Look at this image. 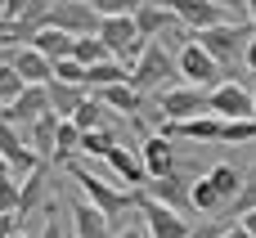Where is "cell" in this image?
<instances>
[{
    "label": "cell",
    "mask_w": 256,
    "mask_h": 238,
    "mask_svg": "<svg viewBox=\"0 0 256 238\" xmlns=\"http://www.w3.org/2000/svg\"><path fill=\"white\" fill-rule=\"evenodd\" d=\"M135 216L144 220V230L148 238H189V220H184V212H176V207H162L158 198H148L144 189H135Z\"/></svg>",
    "instance_id": "4"
},
{
    "label": "cell",
    "mask_w": 256,
    "mask_h": 238,
    "mask_svg": "<svg viewBox=\"0 0 256 238\" xmlns=\"http://www.w3.org/2000/svg\"><path fill=\"white\" fill-rule=\"evenodd\" d=\"M22 148H27V144H22V135H18V126L0 117V162H14V158H18Z\"/></svg>",
    "instance_id": "32"
},
{
    "label": "cell",
    "mask_w": 256,
    "mask_h": 238,
    "mask_svg": "<svg viewBox=\"0 0 256 238\" xmlns=\"http://www.w3.org/2000/svg\"><path fill=\"white\" fill-rule=\"evenodd\" d=\"M207 176H212V184H216V194H220V202H225V212H230V207H234V198L243 194L248 171H238V166H230V162H216Z\"/></svg>",
    "instance_id": "23"
},
{
    "label": "cell",
    "mask_w": 256,
    "mask_h": 238,
    "mask_svg": "<svg viewBox=\"0 0 256 238\" xmlns=\"http://www.w3.org/2000/svg\"><path fill=\"white\" fill-rule=\"evenodd\" d=\"M27 9H32V0H9V9H4V18L14 22V18H22Z\"/></svg>",
    "instance_id": "40"
},
{
    "label": "cell",
    "mask_w": 256,
    "mask_h": 238,
    "mask_svg": "<svg viewBox=\"0 0 256 238\" xmlns=\"http://www.w3.org/2000/svg\"><path fill=\"white\" fill-rule=\"evenodd\" d=\"M72 58H76V63H86V68H94V63H108L112 54H108V45H104L99 36H76Z\"/></svg>",
    "instance_id": "29"
},
{
    "label": "cell",
    "mask_w": 256,
    "mask_h": 238,
    "mask_svg": "<svg viewBox=\"0 0 256 238\" xmlns=\"http://www.w3.org/2000/svg\"><path fill=\"white\" fill-rule=\"evenodd\" d=\"M112 148H117V126H99V130L81 135V153L86 158H108Z\"/></svg>",
    "instance_id": "28"
},
{
    "label": "cell",
    "mask_w": 256,
    "mask_h": 238,
    "mask_svg": "<svg viewBox=\"0 0 256 238\" xmlns=\"http://www.w3.org/2000/svg\"><path fill=\"white\" fill-rule=\"evenodd\" d=\"M50 27H58V32H68V36H99V14H94L86 0H54Z\"/></svg>",
    "instance_id": "9"
},
{
    "label": "cell",
    "mask_w": 256,
    "mask_h": 238,
    "mask_svg": "<svg viewBox=\"0 0 256 238\" xmlns=\"http://www.w3.org/2000/svg\"><path fill=\"white\" fill-rule=\"evenodd\" d=\"M50 194V166H36L27 180H22V189H18V216H32V212H45V198Z\"/></svg>",
    "instance_id": "19"
},
{
    "label": "cell",
    "mask_w": 256,
    "mask_h": 238,
    "mask_svg": "<svg viewBox=\"0 0 256 238\" xmlns=\"http://www.w3.org/2000/svg\"><path fill=\"white\" fill-rule=\"evenodd\" d=\"M122 81H130V68H126L122 58H108V63L86 68V90H90V94H99V90H108V86H122Z\"/></svg>",
    "instance_id": "22"
},
{
    "label": "cell",
    "mask_w": 256,
    "mask_h": 238,
    "mask_svg": "<svg viewBox=\"0 0 256 238\" xmlns=\"http://www.w3.org/2000/svg\"><path fill=\"white\" fill-rule=\"evenodd\" d=\"M252 22L248 18H230V22H220V27H207V32H198L194 40L220 63V68H230L234 58H243L248 54V40H252Z\"/></svg>",
    "instance_id": "3"
},
{
    "label": "cell",
    "mask_w": 256,
    "mask_h": 238,
    "mask_svg": "<svg viewBox=\"0 0 256 238\" xmlns=\"http://www.w3.org/2000/svg\"><path fill=\"white\" fill-rule=\"evenodd\" d=\"M0 63H4V58H0Z\"/></svg>",
    "instance_id": "50"
},
{
    "label": "cell",
    "mask_w": 256,
    "mask_h": 238,
    "mask_svg": "<svg viewBox=\"0 0 256 238\" xmlns=\"http://www.w3.org/2000/svg\"><path fill=\"white\" fill-rule=\"evenodd\" d=\"M45 112H50V90H45V86H27L9 108H0V117L14 122V126H32V122L45 117Z\"/></svg>",
    "instance_id": "11"
},
{
    "label": "cell",
    "mask_w": 256,
    "mask_h": 238,
    "mask_svg": "<svg viewBox=\"0 0 256 238\" xmlns=\"http://www.w3.org/2000/svg\"><path fill=\"white\" fill-rule=\"evenodd\" d=\"M180 18L166 9V4H158V0H140V9H135V27H140V36L144 40H158L162 32H171Z\"/></svg>",
    "instance_id": "16"
},
{
    "label": "cell",
    "mask_w": 256,
    "mask_h": 238,
    "mask_svg": "<svg viewBox=\"0 0 256 238\" xmlns=\"http://www.w3.org/2000/svg\"><path fill=\"white\" fill-rule=\"evenodd\" d=\"M54 76H58V81H68V86H81V90H86V63H76V58L54 63Z\"/></svg>",
    "instance_id": "36"
},
{
    "label": "cell",
    "mask_w": 256,
    "mask_h": 238,
    "mask_svg": "<svg viewBox=\"0 0 256 238\" xmlns=\"http://www.w3.org/2000/svg\"><path fill=\"white\" fill-rule=\"evenodd\" d=\"M176 63H180V76H184V86L212 90V86H220V81H225V76H220L225 68H220V63H216V58H212V54L198 45V40H189V45L176 54Z\"/></svg>",
    "instance_id": "6"
},
{
    "label": "cell",
    "mask_w": 256,
    "mask_h": 238,
    "mask_svg": "<svg viewBox=\"0 0 256 238\" xmlns=\"http://www.w3.org/2000/svg\"><path fill=\"white\" fill-rule=\"evenodd\" d=\"M248 212H256V166L248 171V180H243V194L234 198V207L225 212L230 220H238V216H248Z\"/></svg>",
    "instance_id": "33"
},
{
    "label": "cell",
    "mask_w": 256,
    "mask_h": 238,
    "mask_svg": "<svg viewBox=\"0 0 256 238\" xmlns=\"http://www.w3.org/2000/svg\"><path fill=\"white\" fill-rule=\"evenodd\" d=\"M189 202H194V212H202V216H216V212H225V202H220V194H216L212 176H198V180L189 184Z\"/></svg>",
    "instance_id": "25"
},
{
    "label": "cell",
    "mask_w": 256,
    "mask_h": 238,
    "mask_svg": "<svg viewBox=\"0 0 256 238\" xmlns=\"http://www.w3.org/2000/svg\"><path fill=\"white\" fill-rule=\"evenodd\" d=\"M220 4H225V9H234V14H238V9L248 14V0H220Z\"/></svg>",
    "instance_id": "44"
},
{
    "label": "cell",
    "mask_w": 256,
    "mask_h": 238,
    "mask_svg": "<svg viewBox=\"0 0 256 238\" xmlns=\"http://www.w3.org/2000/svg\"><path fill=\"white\" fill-rule=\"evenodd\" d=\"M45 90H50V112H58L63 122H72V117H76V108H81V104H86V94H90V90L68 86V81H58V76H54Z\"/></svg>",
    "instance_id": "20"
},
{
    "label": "cell",
    "mask_w": 256,
    "mask_h": 238,
    "mask_svg": "<svg viewBox=\"0 0 256 238\" xmlns=\"http://www.w3.org/2000/svg\"><path fill=\"white\" fill-rule=\"evenodd\" d=\"M72 45H76V36H68V32H58V27H45V32H36V40H32V50H40L50 63L72 58Z\"/></svg>",
    "instance_id": "24"
},
{
    "label": "cell",
    "mask_w": 256,
    "mask_h": 238,
    "mask_svg": "<svg viewBox=\"0 0 256 238\" xmlns=\"http://www.w3.org/2000/svg\"><path fill=\"white\" fill-rule=\"evenodd\" d=\"M72 122H76V130H81V135H86V130H99V126H112L108 108H104L94 94H86V104L76 108V117H72Z\"/></svg>",
    "instance_id": "27"
},
{
    "label": "cell",
    "mask_w": 256,
    "mask_h": 238,
    "mask_svg": "<svg viewBox=\"0 0 256 238\" xmlns=\"http://www.w3.org/2000/svg\"><path fill=\"white\" fill-rule=\"evenodd\" d=\"M202 112H207V90H198V86H166L158 94V126L189 122V117H202Z\"/></svg>",
    "instance_id": "5"
},
{
    "label": "cell",
    "mask_w": 256,
    "mask_h": 238,
    "mask_svg": "<svg viewBox=\"0 0 256 238\" xmlns=\"http://www.w3.org/2000/svg\"><path fill=\"white\" fill-rule=\"evenodd\" d=\"M68 212H72V230H76V238H117L112 220H108L94 202L72 198V202H68Z\"/></svg>",
    "instance_id": "12"
},
{
    "label": "cell",
    "mask_w": 256,
    "mask_h": 238,
    "mask_svg": "<svg viewBox=\"0 0 256 238\" xmlns=\"http://www.w3.org/2000/svg\"><path fill=\"white\" fill-rule=\"evenodd\" d=\"M220 144H256V117L225 122V135H220Z\"/></svg>",
    "instance_id": "34"
},
{
    "label": "cell",
    "mask_w": 256,
    "mask_h": 238,
    "mask_svg": "<svg viewBox=\"0 0 256 238\" xmlns=\"http://www.w3.org/2000/svg\"><path fill=\"white\" fill-rule=\"evenodd\" d=\"M72 153H81V130H76V122H63V126H58V144H54V158L68 166V162H72Z\"/></svg>",
    "instance_id": "30"
},
{
    "label": "cell",
    "mask_w": 256,
    "mask_h": 238,
    "mask_svg": "<svg viewBox=\"0 0 256 238\" xmlns=\"http://www.w3.org/2000/svg\"><path fill=\"white\" fill-rule=\"evenodd\" d=\"M4 9H9V0H0V18H4Z\"/></svg>",
    "instance_id": "47"
},
{
    "label": "cell",
    "mask_w": 256,
    "mask_h": 238,
    "mask_svg": "<svg viewBox=\"0 0 256 238\" xmlns=\"http://www.w3.org/2000/svg\"><path fill=\"white\" fill-rule=\"evenodd\" d=\"M68 171H72V180H76L81 198H86V202H94V207L112 220V230H122V216H126V212H135V194H126L122 184H108V180L90 176L81 162H68Z\"/></svg>",
    "instance_id": "1"
},
{
    "label": "cell",
    "mask_w": 256,
    "mask_h": 238,
    "mask_svg": "<svg viewBox=\"0 0 256 238\" xmlns=\"http://www.w3.org/2000/svg\"><path fill=\"white\" fill-rule=\"evenodd\" d=\"M252 117H256V90H252Z\"/></svg>",
    "instance_id": "48"
},
{
    "label": "cell",
    "mask_w": 256,
    "mask_h": 238,
    "mask_svg": "<svg viewBox=\"0 0 256 238\" xmlns=\"http://www.w3.org/2000/svg\"><path fill=\"white\" fill-rule=\"evenodd\" d=\"M58 126H63V117L58 112H45V117H36L32 126H27V148L32 153H54V144H58Z\"/></svg>",
    "instance_id": "21"
},
{
    "label": "cell",
    "mask_w": 256,
    "mask_h": 238,
    "mask_svg": "<svg viewBox=\"0 0 256 238\" xmlns=\"http://www.w3.org/2000/svg\"><path fill=\"white\" fill-rule=\"evenodd\" d=\"M104 162L117 171V180H122V189H126V194H135V189H144V184H148V171H144V162H140V148H122V144H117Z\"/></svg>",
    "instance_id": "14"
},
{
    "label": "cell",
    "mask_w": 256,
    "mask_h": 238,
    "mask_svg": "<svg viewBox=\"0 0 256 238\" xmlns=\"http://www.w3.org/2000/svg\"><path fill=\"white\" fill-rule=\"evenodd\" d=\"M72 220V212L68 207H58L54 198L45 202V225H40V238H76V230L68 225Z\"/></svg>",
    "instance_id": "26"
},
{
    "label": "cell",
    "mask_w": 256,
    "mask_h": 238,
    "mask_svg": "<svg viewBox=\"0 0 256 238\" xmlns=\"http://www.w3.org/2000/svg\"><path fill=\"white\" fill-rule=\"evenodd\" d=\"M207 112L220 122H243L252 117V90H243L238 81H220L207 90Z\"/></svg>",
    "instance_id": "8"
},
{
    "label": "cell",
    "mask_w": 256,
    "mask_h": 238,
    "mask_svg": "<svg viewBox=\"0 0 256 238\" xmlns=\"http://www.w3.org/2000/svg\"><path fill=\"white\" fill-rule=\"evenodd\" d=\"M220 238H252V234H248V230H243L238 220H230V225H225V234H220Z\"/></svg>",
    "instance_id": "41"
},
{
    "label": "cell",
    "mask_w": 256,
    "mask_h": 238,
    "mask_svg": "<svg viewBox=\"0 0 256 238\" xmlns=\"http://www.w3.org/2000/svg\"><path fill=\"white\" fill-rule=\"evenodd\" d=\"M22 234V216L18 212H0V238H14Z\"/></svg>",
    "instance_id": "38"
},
{
    "label": "cell",
    "mask_w": 256,
    "mask_h": 238,
    "mask_svg": "<svg viewBox=\"0 0 256 238\" xmlns=\"http://www.w3.org/2000/svg\"><path fill=\"white\" fill-rule=\"evenodd\" d=\"M4 36H9V18H0V40H4Z\"/></svg>",
    "instance_id": "46"
},
{
    "label": "cell",
    "mask_w": 256,
    "mask_h": 238,
    "mask_svg": "<svg viewBox=\"0 0 256 238\" xmlns=\"http://www.w3.org/2000/svg\"><path fill=\"white\" fill-rule=\"evenodd\" d=\"M117 238H148V230H144V220H126L117 230Z\"/></svg>",
    "instance_id": "39"
},
{
    "label": "cell",
    "mask_w": 256,
    "mask_h": 238,
    "mask_svg": "<svg viewBox=\"0 0 256 238\" xmlns=\"http://www.w3.org/2000/svg\"><path fill=\"white\" fill-rule=\"evenodd\" d=\"M162 135H180V140H198V144H220L225 122L212 117V112H202V117H189V122H166Z\"/></svg>",
    "instance_id": "13"
},
{
    "label": "cell",
    "mask_w": 256,
    "mask_h": 238,
    "mask_svg": "<svg viewBox=\"0 0 256 238\" xmlns=\"http://www.w3.org/2000/svg\"><path fill=\"white\" fill-rule=\"evenodd\" d=\"M225 225H230V220H198V225L189 230V238H220Z\"/></svg>",
    "instance_id": "37"
},
{
    "label": "cell",
    "mask_w": 256,
    "mask_h": 238,
    "mask_svg": "<svg viewBox=\"0 0 256 238\" xmlns=\"http://www.w3.org/2000/svg\"><path fill=\"white\" fill-rule=\"evenodd\" d=\"M243 63H248V72H252V76H256V36H252V40H248V54H243Z\"/></svg>",
    "instance_id": "42"
},
{
    "label": "cell",
    "mask_w": 256,
    "mask_h": 238,
    "mask_svg": "<svg viewBox=\"0 0 256 238\" xmlns=\"http://www.w3.org/2000/svg\"><path fill=\"white\" fill-rule=\"evenodd\" d=\"M14 238H27V234H14Z\"/></svg>",
    "instance_id": "49"
},
{
    "label": "cell",
    "mask_w": 256,
    "mask_h": 238,
    "mask_svg": "<svg viewBox=\"0 0 256 238\" xmlns=\"http://www.w3.org/2000/svg\"><path fill=\"white\" fill-rule=\"evenodd\" d=\"M171 76H180V63H176V54L166 50V45H158V40H148L144 45V54L135 58V68H130V86L140 90V94H162L166 90V81Z\"/></svg>",
    "instance_id": "2"
},
{
    "label": "cell",
    "mask_w": 256,
    "mask_h": 238,
    "mask_svg": "<svg viewBox=\"0 0 256 238\" xmlns=\"http://www.w3.org/2000/svg\"><path fill=\"white\" fill-rule=\"evenodd\" d=\"M22 90H27V81L18 76V68L14 63H0V108H9Z\"/></svg>",
    "instance_id": "31"
},
{
    "label": "cell",
    "mask_w": 256,
    "mask_h": 238,
    "mask_svg": "<svg viewBox=\"0 0 256 238\" xmlns=\"http://www.w3.org/2000/svg\"><path fill=\"white\" fill-rule=\"evenodd\" d=\"M189 184L194 180H184L180 171L176 176H166V180H148V198H158L162 207H176V212H194V202H189Z\"/></svg>",
    "instance_id": "18"
},
{
    "label": "cell",
    "mask_w": 256,
    "mask_h": 238,
    "mask_svg": "<svg viewBox=\"0 0 256 238\" xmlns=\"http://www.w3.org/2000/svg\"><path fill=\"white\" fill-rule=\"evenodd\" d=\"M99 18H117V14H135L140 9V0H86Z\"/></svg>",
    "instance_id": "35"
},
{
    "label": "cell",
    "mask_w": 256,
    "mask_h": 238,
    "mask_svg": "<svg viewBox=\"0 0 256 238\" xmlns=\"http://www.w3.org/2000/svg\"><path fill=\"white\" fill-rule=\"evenodd\" d=\"M158 4H166L194 36L198 32H207V27H220V22H230V9L220 4V0H158Z\"/></svg>",
    "instance_id": "7"
},
{
    "label": "cell",
    "mask_w": 256,
    "mask_h": 238,
    "mask_svg": "<svg viewBox=\"0 0 256 238\" xmlns=\"http://www.w3.org/2000/svg\"><path fill=\"white\" fill-rule=\"evenodd\" d=\"M248 22H252V32H256V0H248Z\"/></svg>",
    "instance_id": "45"
},
{
    "label": "cell",
    "mask_w": 256,
    "mask_h": 238,
    "mask_svg": "<svg viewBox=\"0 0 256 238\" xmlns=\"http://www.w3.org/2000/svg\"><path fill=\"white\" fill-rule=\"evenodd\" d=\"M108 112H122V117H130L135 126H140V108H144V94L130 86V81H122V86H108V90H99L94 94Z\"/></svg>",
    "instance_id": "17"
},
{
    "label": "cell",
    "mask_w": 256,
    "mask_h": 238,
    "mask_svg": "<svg viewBox=\"0 0 256 238\" xmlns=\"http://www.w3.org/2000/svg\"><path fill=\"white\" fill-rule=\"evenodd\" d=\"M4 63H14V68H18V76H22L27 86H50V81H54V63H50L40 50H32V45L14 50Z\"/></svg>",
    "instance_id": "15"
},
{
    "label": "cell",
    "mask_w": 256,
    "mask_h": 238,
    "mask_svg": "<svg viewBox=\"0 0 256 238\" xmlns=\"http://www.w3.org/2000/svg\"><path fill=\"white\" fill-rule=\"evenodd\" d=\"M238 225H243V230H248V234L256 238V212H248V216H238Z\"/></svg>",
    "instance_id": "43"
},
{
    "label": "cell",
    "mask_w": 256,
    "mask_h": 238,
    "mask_svg": "<svg viewBox=\"0 0 256 238\" xmlns=\"http://www.w3.org/2000/svg\"><path fill=\"white\" fill-rule=\"evenodd\" d=\"M140 162H144L148 180H166V176H176V148H171V135L148 130V135L140 140Z\"/></svg>",
    "instance_id": "10"
}]
</instances>
